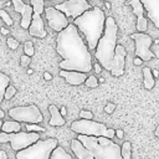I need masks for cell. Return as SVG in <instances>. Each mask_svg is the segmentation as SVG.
Returning a JSON list of instances; mask_svg holds the SVG:
<instances>
[{
	"instance_id": "obj_23",
	"label": "cell",
	"mask_w": 159,
	"mask_h": 159,
	"mask_svg": "<svg viewBox=\"0 0 159 159\" xmlns=\"http://www.w3.org/2000/svg\"><path fill=\"white\" fill-rule=\"evenodd\" d=\"M50 158H51V159H72V157H71L68 153H66L65 149H63L62 147H60V145H57V147L52 150Z\"/></svg>"
},
{
	"instance_id": "obj_37",
	"label": "cell",
	"mask_w": 159,
	"mask_h": 159,
	"mask_svg": "<svg viewBox=\"0 0 159 159\" xmlns=\"http://www.w3.org/2000/svg\"><path fill=\"white\" fill-rule=\"evenodd\" d=\"M142 62H143V60H142L140 57L137 56V57L134 58V65H138V66H139V65H142Z\"/></svg>"
},
{
	"instance_id": "obj_30",
	"label": "cell",
	"mask_w": 159,
	"mask_h": 159,
	"mask_svg": "<svg viewBox=\"0 0 159 159\" xmlns=\"http://www.w3.org/2000/svg\"><path fill=\"white\" fill-rule=\"evenodd\" d=\"M15 93H16V88H15L14 86L9 84V86L6 87V89H5V99H10Z\"/></svg>"
},
{
	"instance_id": "obj_2",
	"label": "cell",
	"mask_w": 159,
	"mask_h": 159,
	"mask_svg": "<svg viewBox=\"0 0 159 159\" xmlns=\"http://www.w3.org/2000/svg\"><path fill=\"white\" fill-rule=\"evenodd\" d=\"M106 19L103 10L98 6H93L73 20V24L84 35L89 50H96L98 41L104 32Z\"/></svg>"
},
{
	"instance_id": "obj_35",
	"label": "cell",
	"mask_w": 159,
	"mask_h": 159,
	"mask_svg": "<svg viewBox=\"0 0 159 159\" xmlns=\"http://www.w3.org/2000/svg\"><path fill=\"white\" fill-rule=\"evenodd\" d=\"M94 71H96L97 73H99V72L102 71V65H101V63H94Z\"/></svg>"
},
{
	"instance_id": "obj_29",
	"label": "cell",
	"mask_w": 159,
	"mask_h": 159,
	"mask_svg": "<svg viewBox=\"0 0 159 159\" xmlns=\"http://www.w3.org/2000/svg\"><path fill=\"white\" fill-rule=\"evenodd\" d=\"M0 17L5 21V24H6V25H9V26H11V25H12V20H11L10 15H9L5 10H2V9H0Z\"/></svg>"
},
{
	"instance_id": "obj_21",
	"label": "cell",
	"mask_w": 159,
	"mask_h": 159,
	"mask_svg": "<svg viewBox=\"0 0 159 159\" xmlns=\"http://www.w3.org/2000/svg\"><path fill=\"white\" fill-rule=\"evenodd\" d=\"M21 127H20V122L14 119V120H7L5 123H2L1 130L7 132V133H14V132H20Z\"/></svg>"
},
{
	"instance_id": "obj_22",
	"label": "cell",
	"mask_w": 159,
	"mask_h": 159,
	"mask_svg": "<svg viewBox=\"0 0 159 159\" xmlns=\"http://www.w3.org/2000/svg\"><path fill=\"white\" fill-rule=\"evenodd\" d=\"M10 84V77L2 72H0V103L5 99V89Z\"/></svg>"
},
{
	"instance_id": "obj_32",
	"label": "cell",
	"mask_w": 159,
	"mask_h": 159,
	"mask_svg": "<svg viewBox=\"0 0 159 159\" xmlns=\"http://www.w3.org/2000/svg\"><path fill=\"white\" fill-rule=\"evenodd\" d=\"M80 118H86V119H92L93 118V113L89 112V111H86V109H82L80 112Z\"/></svg>"
},
{
	"instance_id": "obj_38",
	"label": "cell",
	"mask_w": 159,
	"mask_h": 159,
	"mask_svg": "<svg viewBox=\"0 0 159 159\" xmlns=\"http://www.w3.org/2000/svg\"><path fill=\"white\" fill-rule=\"evenodd\" d=\"M6 158H7L6 153L4 150H0V159H6Z\"/></svg>"
},
{
	"instance_id": "obj_8",
	"label": "cell",
	"mask_w": 159,
	"mask_h": 159,
	"mask_svg": "<svg viewBox=\"0 0 159 159\" xmlns=\"http://www.w3.org/2000/svg\"><path fill=\"white\" fill-rule=\"evenodd\" d=\"M9 116L12 119H16L19 122H25V123H41L43 119L36 104L14 107L9 109Z\"/></svg>"
},
{
	"instance_id": "obj_9",
	"label": "cell",
	"mask_w": 159,
	"mask_h": 159,
	"mask_svg": "<svg viewBox=\"0 0 159 159\" xmlns=\"http://www.w3.org/2000/svg\"><path fill=\"white\" fill-rule=\"evenodd\" d=\"M130 37L134 40L135 42V56L140 57L143 61H149L152 58H154V53L149 50L153 40L149 35H147L145 32H134L130 35Z\"/></svg>"
},
{
	"instance_id": "obj_44",
	"label": "cell",
	"mask_w": 159,
	"mask_h": 159,
	"mask_svg": "<svg viewBox=\"0 0 159 159\" xmlns=\"http://www.w3.org/2000/svg\"><path fill=\"white\" fill-rule=\"evenodd\" d=\"M1 127H2V122H1V119H0V129H1Z\"/></svg>"
},
{
	"instance_id": "obj_28",
	"label": "cell",
	"mask_w": 159,
	"mask_h": 159,
	"mask_svg": "<svg viewBox=\"0 0 159 159\" xmlns=\"http://www.w3.org/2000/svg\"><path fill=\"white\" fill-rule=\"evenodd\" d=\"M24 51H25L26 55H29V56H34L35 50H34V45H32L31 41H26V42H25V45H24Z\"/></svg>"
},
{
	"instance_id": "obj_20",
	"label": "cell",
	"mask_w": 159,
	"mask_h": 159,
	"mask_svg": "<svg viewBox=\"0 0 159 159\" xmlns=\"http://www.w3.org/2000/svg\"><path fill=\"white\" fill-rule=\"evenodd\" d=\"M143 77H144V88L145 89H152L155 84V80L153 76V72L149 67H144L143 68Z\"/></svg>"
},
{
	"instance_id": "obj_10",
	"label": "cell",
	"mask_w": 159,
	"mask_h": 159,
	"mask_svg": "<svg viewBox=\"0 0 159 159\" xmlns=\"http://www.w3.org/2000/svg\"><path fill=\"white\" fill-rule=\"evenodd\" d=\"M45 16H46V20H47L48 26L53 31H57V32H60L61 30H63L70 24L68 22V19H67L68 16L63 11L56 9L55 6L46 7L45 9Z\"/></svg>"
},
{
	"instance_id": "obj_39",
	"label": "cell",
	"mask_w": 159,
	"mask_h": 159,
	"mask_svg": "<svg viewBox=\"0 0 159 159\" xmlns=\"http://www.w3.org/2000/svg\"><path fill=\"white\" fill-rule=\"evenodd\" d=\"M43 77H45V80H47V81H50L51 78H52V76L48 73V72H45V75H43Z\"/></svg>"
},
{
	"instance_id": "obj_45",
	"label": "cell",
	"mask_w": 159,
	"mask_h": 159,
	"mask_svg": "<svg viewBox=\"0 0 159 159\" xmlns=\"http://www.w3.org/2000/svg\"><path fill=\"white\" fill-rule=\"evenodd\" d=\"M47 1H52V0H47Z\"/></svg>"
},
{
	"instance_id": "obj_3",
	"label": "cell",
	"mask_w": 159,
	"mask_h": 159,
	"mask_svg": "<svg viewBox=\"0 0 159 159\" xmlns=\"http://www.w3.org/2000/svg\"><path fill=\"white\" fill-rule=\"evenodd\" d=\"M117 32L118 26L113 17L106 19V27L102 37L98 41V45L94 50V56L98 60V62L102 65L103 68L111 71L113 57L116 53L117 47Z\"/></svg>"
},
{
	"instance_id": "obj_27",
	"label": "cell",
	"mask_w": 159,
	"mask_h": 159,
	"mask_svg": "<svg viewBox=\"0 0 159 159\" xmlns=\"http://www.w3.org/2000/svg\"><path fill=\"white\" fill-rule=\"evenodd\" d=\"M26 129L29 132H43L45 129L39 125V123H26Z\"/></svg>"
},
{
	"instance_id": "obj_26",
	"label": "cell",
	"mask_w": 159,
	"mask_h": 159,
	"mask_svg": "<svg viewBox=\"0 0 159 159\" xmlns=\"http://www.w3.org/2000/svg\"><path fill=\"white\" fill-rule=\"evenodd\" d=\"M84 83H86V86L87 87H89V88H94V87H97L98 86V80L94 77V76H88L87 78H86V81H84Z\"/></svg>"
},
{
	"instance_id": "obj_18",
	"label": "cell",
	"mask_w": 159,
	"mask_h": 159,
	"mask_svg": "<svg viewBox=\"0 0 159 159\" xmlns=\"http://www.w3.org/2000/svg\"><path fill=\"white\" fill-rule=\"evenodd\" d=\"M71 148L75 153V155L78 159H93V154L86 148V145L77 138V139H72L71 142Z\"/></svg>"
},
{
	"instance_id": "obj_40",
	"label": "cell",
	"mask_w": 159,
	"mask_h": 159,
	"mask_svg": "<svg viewBox=\"0 0 159 159\" xmlns=\"http://www.w3.org/2000/svg\"><path fill=\"white\" fill-rule=\"evenodd\" d=\"M60 112H61V114H62V116L65 117V116H66V113H67V109H66V107H61Z\"/></svg>"
},
{
	"instance_id": "obj_43",
	"label": "cell",
	"mask_w": 159,
	"mask_h": 159,
	"mask_svg": "<svg viewBox=\"0 0 159 159\" xmlns=\"http://www.w3.org/2000/svg\"><path fill=\"white\" fill-rule=\"evenodd\" d=\"M4 116H5V113H4V111H1V109H0V118H2Z\"/></svg>"
},
{
	"instance_id": "obj_24",
	"label": "cell",
	"mask_w": 159,
	"mask_h": 159,
	"mask_svg": "<svg viewBox=\"0 0 159 159\" xmlns=\"http://www.w3.org/2000/svg\"><path fill=\"white\" fill-rule=\"evenodd\" d=\"M120 152H122V157L123 159H130V152H132V144L130 142H124L120 147Z\"/></svg>"
},
{
	"instance_id": "obj_11",
	"label": "cell",
	"mask_w": 159,
	"mask_h": 159,
	"mask_svg": "<svg viewBox=\"0 0 159 159\" xmlns=\"http://www.w3.org/2000/svg\"><path fill=\"white\" fill-rule=\"evenodd\" d=\"M55 7L63 11L68 17L71 16L76 19L80 15H82L86 10L91 9V4L87 0H67L61 4H57Z\"/></svg>"
},
{
	"instance_id": "obj_5",
	"label": "cell",
	"mask_w": 159,
	"mask_h": 159,
	"mask_svg": "<svg viewBox=\"0 0 159 159\" xmlns=\"http://www.w3.org/2000/svg\"><path fill=\"white\" fill-rule=\"evenodd\" d=\"M58 145L57 139L48 138L45 140H37L25 149L17 150L16 159H50L52 150Z\"/></svg>"
},
{
	"instance_id": "obj_17",
	"label": "cell",
	"mask_w": 159,
	"mask_h": 159,
	"mask_svg": "<svg viewBox=\"0 0 159 159\" xmlns=\"http://www.w3.org/2000/svg\"><path fill=\"white\" fill-rule=\"evenodd\" d=\"M148 19L154 24L157 29H159V0H142Z\"/></svg>"
},
{
	"instance_id": "obj_19",
	"label": "cell",
	"mask_w": 159,
	"mask_h": 159,
	"mask_svg": "<svg viewBox=\"0 0 159 159\" xmlns=\"http://www.w3.org/2000/svg\"><path fill=\"white\" fill-rule=\"evenodd\" d=\"M48 112L51 114V118L48 120V124L52 127H58V125H63L66 123V120L63 119V116L61 114V112L58 111V108L55 104H50L48 107Z\"/></svg>"
},
{
	"instance_id": "obj_41",
	"label": "cell",
	"mask_w": 159,
	"mask_h": 159,
	"mask_svg": "<svg viewBox=\"0 0 159 159\" xmlns=\"http://www.w3.org/2000/svg\"><path fill=\"white\" fill-rule=\"evenodd\" d=\"M0 32H1L2 35H7V32H9V31H7L5 27H1V29H0Z\"/></svg>"
},
{
	"instance_id": "obj_7",
	"label": "cell",
	"mask_w": 159,
	"mask_h": 159,
	"mask_svg": "<svg viewBox=\"0 0 159 159\" xmlns=\"http://www.w3.org/2000/svg\"><path fill=\"white\" fill-rule=\"evenodd\" d=\"M40 139V135L37 132H14V133H7V132H1L0 133V143H11V148L14 150H21L27 148L29 145L34 144Z\"/></svg>"
},
{
	"instance_id": "obj_42",
	"label": "cell",
	"mask_w": 159,
	"mask_h": 159,
	"mask_svg": "<svg viewBox=\"0 0 159 159\" xmlns=\"http://www.w3.org/2000/svg\"><path fill=\"white\" fill-rule=\"evenodd\" d=\"M154 134H155L157 137H159V125L157 127V129H155V132H154Z\"/></svg>"
},
{
	"instance_id": "obj_1",
	"label": "cell",
	"mask_w": 159,
	"mask_h": 159,
	"mask_svg": "<svg viewBox=\"0 0 159 159\" xmlns=\"http://www.w3.org/2000/svg\"><path fill=\"white\" fill-rule=\"evenodd\" d=\"M56 51L62 57L61 70H75L89 72L92 70V56L88 45L80 36V30L75 24H68L56 37Z\"/></svg>"
},
{
	"instance_id": "obj_13",
	"label": "cell",
	"mask_w": 159,
	"mask_h": 159,
	"mask_svg": "<svg viewBox=\"0 0 159 159\" xmlns=\"http://www.w3.org/2000/svg\"><path fill=\"white\" fill-rule=\"evenodd\" d=\"M125 48L122 45H117L116 47V53L113 57V62H112V68H111V73L114 77H119L124 73V62H125Z\"/></svg>"
},
{
	"instance_id": "obj_31",
	"label": "cell",
	"mask_w": 159,
	"mask_h": 159,
	"mask_svg": "<svg viewBox=\"0 0 159 159\" xmlns=\"http://www.w3.org/2000/svg\"><path fill=\"white\" fill-rule=\"evenodd\" d=\"M6 43H7V46H9L11 50H16V48L19 47V41H17L16 39H14V37H9V39L6 40Z\"/></svg>"
},
{
	"instance_id": "obj_4",
	"label": "cell",
	"mask_w": 159,
	"mask_h": 159,
	"mask_svg": "<svg viewBox=\"0 0 159 159\" xmlns=\"http://www.w3.org/2000/svg\"><path fill=\"white\" fill-rule=\"evenodd\" d=\"M78 139L86 145V148L93 154L96 159H123L120 147L112 142L109 144H102L96 135L78 134Z\"/></svg>"
},
{
	"instance_id": "obj_12",
	"label": "cell",
	"mask_w": 159,
	"mask_h": 159,
	"mask_svg": "<svg viewBox=\"0 0 159 159\" xmlns=\"http://www.w3.org/2000/svg\"><path fill=\"white\" fill-rule=\"evenodd\" d=\"M14 9L16 12H20L21 15V27L22 29H29L32 21V14H34V7L31 4H25L22 0H11Z\"/></svg>"
},
{
	"instance_id": "obj_16",
	"label": "cell",
	"mask_w": 159,
	"mask_h": 159,
	"mask_svg": "<svg viewBox=\"0 0 159 159\" xmlns=\"http://www.w3.org/2000/svg\"><path fill=\"white\" fill-rule=\"evenodd\" d=\"M60 76L66 80L67 83L72 86H78L86 81L87 72H81V71H75V70H61Z\"/></svg>"
},
{
	"instance_id": "obj_25",
	"label": "cell",
	"mask_w": 159,
	"mask_h": 159,
	"mask_svg": "<svg viewBox=\"0 0 159 159\" xmlns=\"http://www.w3.org/2000/svg\"><path fill=\"white\" fill-rule=\"evenodd\" d=\"M30 4L32 5L35 12H40V14H42V12L45 11V6H43L45 0H30Z\"/></svg>"
},
{
	"instance_id": "obj_15",
	"label": "cell",
	"mask_w": 159,
	"mask_h": 159,
	"mask_svg": "<svg viewBox=\"0 0 159 159\" xmlns=\"http://www.w3.org/2000/svg\"><path fill=\"white\" fill-rule=\"evenodd\" d=\"M29 32H30L31 36H35V37H40V39L46 37L47 32L45 30L43 20H42L40 12H35L34 11V14H32V21H31V25L29 27Z\"/></svg>"
},
{
	"instance_id": "obj_33",
	"label": "cell",
	"mask_w": 159,
	"mask_h": 159,
	"mask_svg": "<svg viewBox=\"0 0 159 159\" xmlns=\"http://www.w3.org/2000/svg\"><path fill=\"white\" fill-rule=\"evenodd\" d=\"M30 57H31V56H29V55H26V53L20 57V61H21V66H22V67H26V66L30 63Z\"/></svg>"
},
{
	"instance_id": "obj_36",
	"label": "cell",
	"mask_w": 159,
	"mask_h": 159,
	"mask_svg": "<svg viewBox=\"0 0 159 159\" xmlns=\"http://www.w3.org/2000/svg\"><path fill=\"white\" fill-rule=\"evenodd\" d=\"M116 135H117L119 139H122V138H123V135H124V133H123V130H122V129H117V130H116Z\"/></svg>"
},
{
	"instance_id": "obj_34",
	"label": "cell",
	"mask_w": 159,
	"mask_h": 159,
	"mask_svg": "<svg viewBox=\"0 0 159 159\" xmlns=\"http://www.w3.org/2000/svg\"><path fill=\"white\" fill-rule=\"evenodd\" d=\"M114 108H116V104H114V103H111V102H109V103H107V106L104 107V112H106V113H109V114H111V113H112V112L114 111Z\"/></svg>"
},
{
	"instance_id": "obj_14",
	"label": "cell",
	"mask_w": 159,
	"mask_h": 159,
	"mask_svg": "<svg viewBox=\"0 0 159 159\" xmlns=\"http://www.w3.org/2000/svg\"><path fill=\"white\" fill-rule=\"evenodd\" d=\"M128 5H132L133 7V12L134 15L138 17L137 20V30L140 32H145L147 27H148V20L144 17V5L142 2V0H128L127 1Z\"/></svg>"
},
{
	"instance_id": "obj_6",
	"label": "cell",
	"mask_w": 159,
	"mask_h": 159,
	"mask_svg": "<svg viewBox=\"0 0 159 159\" xmlns=\"http://www.w3.org/2000/svg\"><path fill=\"white\" fill-rule=\"evenodd\" d=\"M71 129L78 134H87V135H96V137L104 135V137H108L111 139H113L116 135L114 129L107 128L103 123L94 122V120L86 119V118H81L78 120L72 122Z\"/></svg>"
}]
</instances>
